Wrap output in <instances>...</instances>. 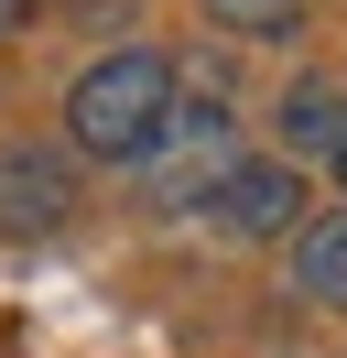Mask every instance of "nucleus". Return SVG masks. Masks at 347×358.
<instances>
[{
    "mask_svg": "<svg viewBox=\"0 0 347 358\" xmlns=\"http://www.w3.org/2000/svg\"><path fill=\"white\" fill-rule=\"evenodd\" d=\"M174 109H185L174 66L152 44H120L98 66H76V87H65V152H87V163H163Z\"/></svg>",
    "mask_w": 347,
    "mask_h": 358,
    "instance_id": "f257e3e1",
    "label": "nucleus"
},
{
    "mask_svg": "<svg viewBox=\"0 0 347 358\" xmlns=\"http://www.w3.org/2000/svg\"><path fill=\"white\" fill-rule=\"evenodd\" d=\"M293 206H304V163L260 152V163H239V174L206 196V228H217V239H239V250H250V239H304Z\"/></svg>",
    "mask_w": 347,
    "mask_h": 358,
    "instance_id": "f03ea898",
    "label": "nucleus"
},
{
    "mask_svg": "<svg viewBox=\"0 0 347 358\" xmlns=\"http://www.w3.org/2000/svg\"><path fill=\"white\" fill-rule=\"evenodd\" d=\"M271 131H282V163H337L347 152V98L325 87V76H304V87H282Z\"/></svg>",
    "mask_w": 347,
    "mask_h": 358,
    "instance_id": "7ed1b4c3",
    "label": "nucleus"
},
{
    "mask_svg": "<svg viewBox=\"0 0 347 358\" xmlns=\"http://www.w3.org/2000/svg\"><path fill=\"white\" fill-rule=\"evenodd\" d=\"M65 206H76V185H65L55 152H11L0 163V228H55Z\"/></svg>",
    "mask_w": 347,
    "mask_h": 358,
    "instance_id": "20e7f679",
    "label": "nucleus"
},
{
    "mask_svg": "<svg viewBox=\"0 0 347 358\" xmlns=\"http://www.w3.org/2000/svg\"><path fill=\"white\" fill-rule=\"evenodd\" d=\"M293 293L325 304V315H347V206L304 217V239H293Z\"/></svg>",
    "mask_w": 347,
    "mask_h": 358,
    "instance_id": "39448f33",
    "label": "nucleus"
},
{
    "mask_svg": "<svg viewBox=\"0 0 347 358\" xmlns=\"http://www.w3.org/2000/svg\"><path fill=\"white\" fill-rule=\"evenodd\" d=\"M206 22L228 44H293L304 33V0H206Z\"/></svg>",
    "mask_w": 347,
    "mask_h": 358,
    "instance_id": "423d86ee",
    "label": "nucleus"
},
{
    "mask_svg": "<svg viewBox=\"0 0 347 358\" xmlns=\"http://www.w3.org/2000/svg\"><path fill=\"white\" fill-rule=\"evenodd\" d=\"M22 22H33V0H0V44H11V33H22Z\"/></svg>",
    "mask_w": 347,
    "mask_h": 358,
    "instance_id": "0eeeda50",
    "label": "nucleus"
},
{
    "mask_svg": "<svg viewBox=\"0 0 347 358\" xmlns=\"http://www.w3.org/2000/svg\"><path fill=\"white\" fill-rule=\"evenodd\" d=\"M337 185H347V152H337Z\"/></svg>",
    "mask_w": 347,
    "mask_h": 358,
    "instance_id": "6e6552de",
    "label": "nucleus"
}]
</instances>
